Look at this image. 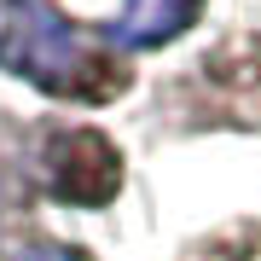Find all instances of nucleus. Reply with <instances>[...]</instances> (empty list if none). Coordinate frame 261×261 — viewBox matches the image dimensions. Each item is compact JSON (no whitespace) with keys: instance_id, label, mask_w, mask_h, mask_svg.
Returning <instances> with one entry per match:
<instances>
[{"instance_id":"1","label":"nucleus","mask_w":261,"mask_h":261,"mask_svg":"<svg viewBox=\"0 0 261 261\" xmlns=\"http://www.w3.org/2000/svg\"><path fill=\"white\" fill-rule=\"evenodd\" d=\"M0 70H12L47 99L105 105L128 87V64L105 35L82 29L53 0H12L0 18Z\"/></svg>"},{"instance_id":"2","label":"nucleus","mask_w":261,"mask_h":261,"mask_svg":"<svg viewBox=\"0 0 261 261\" xmlns=\"http://www.w3.org/2000/svg\"><path fill=\"white\" fill-rule=\"evenodd\" d=\"M47 186H53V197H64V203H75V209L111 203L116 186H122L116 145L105 140V134H93V128L53 134V145H47Z\"/></svg>"},{"instance_id":"3","label":"nucleus","mask_w":261,"mask_h":261,"mask_svg":"<svg viewBox=\"0 0 261 261\" xmlns=\"http://www.w3.org/2000/svg\"><path fill=\"white\" fill-rule=\"evenodd\" d=\"M203 0H122V18L105 29L111 47H134V53H151V47H168L180 35Z\"/></svg>"},{"instance_id":"4","label":"nucleus","mask_w":261,"mask_h":261,"mask_svg":"<svg viewBox=\"0 0 261 261\" xmlns=\"http://www.w3.org/2000/svg\"><path fill=\"white\" fill-rule=\"evenodd\" d=\"M186 261H261V226H226L209 232L203 244H192Z\"/></svg>"},{"instance_id":"5","label":"nucleus","mask_w":261,"mask_h":261,"mask_svg":"<svg viewBox=\"0 0 261 261\" xmlns=\"http://www.w3.org/2000/svg\"><path fill=\"white\" fill-rule=\"evenodd\" d=\"M12 261H87L82 250H64V244H29V250H18Z\"/></svg>"}]
</instances>
